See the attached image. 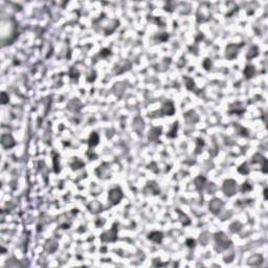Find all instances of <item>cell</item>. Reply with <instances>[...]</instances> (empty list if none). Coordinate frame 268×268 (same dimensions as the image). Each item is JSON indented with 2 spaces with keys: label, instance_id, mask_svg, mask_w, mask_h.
<instances>
[{
  "label": "cell",
  "instance_id": "1",
  "mask_svg": "<svg viewBox=\"0 0 268 268\" xmlns=\"http://www.w3.org/2000/svg\"><path fill=\"white\" fill-rule=\"evenodd\" d=\"M216 241H217V244H219L220 246H222L223 248H227L229 246V240L227 239V237L224 235V233H220L216 235Z\"/></svg>",
  "mask_w": 268,
  "mask_h": 268
},
{
  "label": "cell",
  "instance_id": "2",
  "mask_svg": "<svg viewBox=\"0 0 268 268\" xmlns=\"http://www.w3.org/2000/svg\"><path fill=\"white\" fill-rule=\"evenodd\" d=\"M116 225H114L112 227V229L110 232H107L105 233H103V236L101 237V239L103 241H114L116 239Z\"/></svg>",
  "mask_w": 268,
  "mask_h": 268
},
{
  "label": "cell",
  "instance_id": "3",
  "mask_svg": "<svg viewBox=\"0 0 268 268\" xmlns=\"http://www.w3.org/2000/svg\"><path fill=\"white\" fill-rule=\"evenodd\" d=\"M122 192H120V190H119V189H114V190L110 191L109 193V199L110 201H112V203H117L119 202V200L122 199Z\"/></svg>",
  "mask_w": 268,
  "mask_h": 268
},
{
  "label": "cell",
  "instance_id": "4",
  "mask_svg": "<svg viewBox=\"0 0 268 268\" xmlns=\"http://www.w3.org/2000/svg\"><path fill=\"white\" fill-rule=\"evenodd\" d=\"M236 191V183L235 181L233 180H227L225 181L224 183V192H225V195L227 196H232Z\"/></svg>",
  "mask_w": 268,
  "mask_h": 268
},
{
  "label": "cell",
  "instance_id": "5",
  "mask_svg": "<svg viewBox=\"0 0 268 268\" xmlns=\"http://www.w3.org/2000/svg\"><path fill=\"white\" fill-rule=\"evenodd\" d=\"M221 207H222V202H221V200H219V199H213V200L211 201L210 208L214 214H217L219 211H220Z\"/></svg>",
  "mask_w": 268,
  "mask_h": 268
},
{
  "label": "cell",
  "instance_id": "6",
  "mask_svg": "<svg viewBox=\"0 0 268 268\" xmlns=\"http://www.w3.org/2000/svg\"><path fill=\"white\" fill-rule=\"evenodd\" d=\"M2 145H3L4 148H11V147L14 146V139L11 135L6 134L2 136Z\"/></svg>",
  "mask_w": 268,
  "mask_h": 268
},
{
  "label": "cell",
  "instance_id": "7",
  "mask_svg": "<svg viewBox=\"0 0 268 268\" xmlns=\"http://www.w3.org/2000/svg\"><path fill=\"white\" fill-rule=\"evenodd\" d=\"M162 111H163L164 114H168V115L173 114L174 113L173 104H172V103H166V104L163 105V107H162Z\"/></svg>",
  "mask_w": 268,
  "mask_h": 268
},
{
  "label": "cell",
  "instance_id": "8",
  "mask_svg": "<svg viewBox=\"0 0 268 268\" xmlns=\"http://www.w3.org/2000/svg\"><path fill=\"white\" fill-rule=\"evenodd\" d=\"M149 239H150V240H152V241H153V242L160 243V242H161V239H162V233H158V232L152 233H150Z\"/></svg>",
  "mask_w": 268,
  "mask_h": 268
},
{
  "label": "cell",
  "instance_id": "9",
  "mask_svg": "<svg viewBox=\"0 0 268 268\" xmlns=\"http://www.w3.org/2000/svg\"><path fill=\"white\" fill-rule=\"evenodd\" d=\"M161 129L160 128H153V129L150 131V135H149V138L151 139V141H154V139L157 138V136L159 135V133H160Z\"/></svg>",
  "mask_w": 268,
  "mask_h": 268
},
{
  "label": "cell",
  "instance_id": "10",
  "mask_svg": "<svg viewBox=\"0 0 268 268\" xmlns=\"http://www.w3.org/2000/svg\"><path fill=\"white\" fill-rule=\"evenodd\" d=\"M97 141H99V136H97V133H92L91 136H90V141H89V145L92 147L97 146Z\"/></svg>",
  "mask_w": 268,
  "mask_h": 268
},
{
  "label": "cell",
  "instance_id": "11",
  "mask_svg": "<svg viewBox=\"0 0 268 268\" xmlns=\"http://www.w3.org/2000/svg\"><path fill=\"white\" fill-rule=\"evenodd\" d=\"M176 131H177V123H175V124H174L173 130H172L171 132H169V133H168V136H170V137H174V136H175V134H176Z\"/></svg>",
  "mask_w": 268,
  "mask_h": 268
},
{
  "label": "cell",
  "instance_id": "12",
  "mask_svg": "<svg viewBox=\"0 0 268 268\" xmlns=\"http://www.w3.org/2000/svg\"><path fill=\"white\" fill-rule=\"evenodd\" d=\"M1 97H2V104H6L7 101H9V97H6V92H2Z\"/></svg>",
  "mask_w": 268,
  "mask_h": 268
},
{
  "label": "cell",
  "instance_id": "13",
  "mask_svg": "<svg viewBox=\"0 0 268 268\" xmlns=\"http://www.w3.org/2000/svg\"><path fill=\"white\" fill-rule=\"evenodd\" d=\"M188 245H189V246H190V247L195 246V241H194V240H191V239H190V240H188Z\"/></svg>",
  "mask_w": 268,
  "mask_h": 268
},
{
  "label": "cell",
  "instance_id": "14",
  "mask_svg": "<svg viewBox=\"0 0 268 268\" xmlns=\"http://www.w3.org/2000/svg\"><path fill=\"white\" fill-rule=\"evenodd\" d=\"M247 189H248V190H249V189H250V186L248 185V183H245V184H244V186H242V191L244 192L245 190H247Z\"/></svg>",
  "mask_w": 268,
  "mask_h": 268
}]
</instances>
